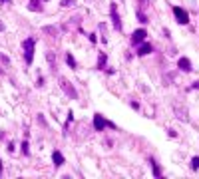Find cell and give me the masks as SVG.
I'll list each match as a JSON object with an SVG mask.
<instances>
[{
	"instance_id": "obj_1",
	"label": "cell",
	"mask_w": 199,
	"mask_h": 179,
	"mask_svg": "<svg viewBox=\"0 0 199 179\" xmlns=\"http://www.w3.org/2000/svg\"><path fill=\"white\" fill-rule=\"evenodd\" d=\"M34 44H36V40H34V38H26V40L22 42V50H24V60H26V64H32Z\"/></svg>"
},
{
	"instance_id": "obj_2",
	"label": "cell",
	"mask_w": 199,
	"mask_h": 179,
	"mask_svg": "<svg viewBox=\"0 0 199 179\" xmlns=\"http://www.w3.org/2000/svg\"><path fill=\"white\" fill-rule=\"evenodd\" d=\"M60 88L64 90V93L70 97V100H78V92H76V88L72 86V84L68 82L66 78H60Z\"/></svg>"
},
{
	"instance_id": "obj_3",
	"label": "cell",
	"mask_w": 199,
	"mask_h": 179,
	"mask_svg": "<svg viewBox=\"0 0 199 179\" xmlns=\"http://www.w3.org/2000/svg\"><path fill=\"white\" fill-rule=\"evenodd\" d=\"M173 112H175V117L179 121H189V113H187V108L181 104H173Z\"/></svg>"
},
{
	"instance_id": "obj_4",
	"label": "cell",
	"mask_w": 199,
	"mask_h": 179,
	"mask_svg": "<svg viewBox=\"0 0 199 179\" xmlns=\"http://www.w3.org/2000/svg\"><path fill=\"white\" fill-rule=\"evenodd\" d=\"M173 16H175V20H177L179 24H187V22H189V14L183 10V8H179V6L173 8Z\"/></svg>"
},
{
	"instance_id": "obj_5",
	"label": "cell",
	"mask_w": 199,
	"mask_h": 179,
	"mask_svg": "<svg viewBox=\"0 0 199 179\" xmlns=\"http://www.w3.org/2000/svg\"><path fill=\"white\" fill-rule=\"evenodd\" d=\"M145 36H147V32H145L143 28L135 30V32L132 34V44H141V42L145 40Z\"/></svg>"
},
{
	"instance_id": "obj_6",
	"label": "cell",
	"mask_w": 199,
	"mask_h": 179,
	"mask_svg": "<svg viewBox=\"0 0 199 179\" xmlns=\"http://www.w3.org/2000/svg\"><path fill=\"white\" fill-rule=\"evenodd\" d=\"M105 125H108V121H105V119L101 117L100 113H96V116H94V129H96V131H104Z\"/></svg>"
},
{
	"instance_id": "obj_7",
	"label": "cell",
	"mask_w": 199,
	"mask_h": 179,
	"mask_svg": "<svg viewBox=\"0 0 199 179\" xmlns=\"http://www.w3.org/2000/svg\"><path fill=\"white\" fill-rule=\"evenodd\" d=\"M149 52H153V46L149 44V42H145V44H139V48H137V56H147Z\"/></svg>"
},
{
	"instance_id": "obj_8",
	"label": "cell",
	"mask_w": 199,
	"mask_h": 179,
	"mask_svg": "<svg viewBox=\"0 0 199 179\" xmlns=\"http://www.w3.org/2000/svg\"><path fill=\"white\" fill-rule=\"evenodd\" d=\"M112 20H113V28L116 30H121V22H120V16H117V10H116V4H112Z\"/></svg>"
},
{
	"instance_id": "obj_9",
	"label": "cell",
	"mask_w": 199,
	"mask_h": 179,
	"mask_svg": "<svg viewBox=\"0 0 199 179\" xmlns=\"http://www.w3.org/2000/svg\"><path fill=\"white\" fill-rule=\"evenodd\" d=\"M177 66H179V70H183V72H191L193 70V68H191V62H189L187 58H179Z\"/></svg>"
},
{
	"instance_id": "obj_10",
	"label": "cell",
	"mask_w": 199,
	"mask_h": 179,
	"mask_svg": "<svg viewBox=\"0 0 199 179\" xmlns=\"http://www.w3.org/2000/svg\"><path fill=\"white\" fill-rule=\"evenodd\" d=\"M52 161H54L56 167H60V165H64V155H62L60 151H54L52 153Z\"/></svg>"
},
{
	"instance_id": "obj_11",
	"label": "cell",
	"mask_w": 199,
	"mask_h": 179,
	"mask_svg": "<svg viewBox=\"0 0 199 179\" xmlns=\"http://www.w3.org/2000/svg\"><path fill=\"white\" fill-rule=\"evenodd\" d=\"M42 32L44 34H50L52 38H58V34H60V30H58L56 26H44L42 28Z\"/></svg>"
},
{
	"instance_id": "obj_12",
	"label": "cell",
	"mask_w": 199,
	"mask_h": 179,
	"mask_svg": "<svg viewBox=\"0 0 199 179\" xmlns=\"http://www.w3.org/2000/svg\"><path fill=\"white\" fill-rule=\"evenodd\" d=\"M28 8H30L32 12H40V10H42V4H40V0H30Z\"/></svg>"
},
{
	"instance_id": "obj_13",
	"label": "cell",
	"mask_w": 199,
	"mask_h": 179,
	"mask_svg": "<svg viewBox=\"0 0 199 179\" xmlns=\"http://www.w3.org/2000/svg\"><path fill=\"white\" fill-rule=\"evenodd\" d=\"M86 137V123H78V139Z\"/></svg>"
},
{
	"instance_id": "obj_14",
	"label": "cell",
	"mask_w": 199,
	"mask_h": 179,
	"mask_svg": "<svg viewBox=\"0 0 199 179\" xmlns=\"http://www.w3.org/2000/svg\"><path fill=\"white\" fill-rule=\"evenodd\" d=\"M105 60H108V56H105L104 52H100V58H98V70H104V66H105Z\"/></svg>"
},
{
	"instance_id": "obj_15",
	"label": "cell",
	"mask_w": 199,
	"mask_h": 179,
	"mask_svg": "<svg viewBox=\"0 0 199 179\" xmlns=\"http://www.w3.org/2000/svg\"><path fill=\"white\" fill-rule=\"evenodd\" d=\"M46 58H48L50 66H52V70H56V58H54V52H48L46 54Z\"/></svg>"
},
{
	"instance_id": "obj_16",
	"label": "cell",
	"mask_w": 199,
	"mask_h": 179,
	"mask_svg": "<svg viewBox=\"0 0 199 179\" xmlns=\"http://www.w3.org/2000/svg\"><path fill=\"white\" fill-rule=\"evenodd\" d=\"M173 82V74H163V86H171Z\"/></svg>"
},
{
	"instance_id": "obj_17",
	"label": "cell",
	"mask_w": 199,
	"mask_h": 179,
	"mask_svg": "<svg viewBox=\"0 0 199 179\" xmlns=\"http://www.w3.org/2000/svg\"><path fill=\"white\" fill-rule=\"evenodd\" d=\"M151 167H153V175L155 177H161V167H159V165H155L153 161H151Z\"/></svg>"
},
{
	"instance_id": "obj_18",
	"label": "cell",
	"mask_w": 199,
	"mask_h": 179,
	"mask_svg": "<svg viewBox=\"0 0 199 179\" xmlns=\"http://www.w3.org/2000/svg\"><path fill=\"white\" fill-rule=\"evenodd\" d=\"M137 20H139L141 24H145V22H147V16L143 14V10H137Z\"/></svg>"
},
{
	"instance_id": "obj_19",
	"label": "cell",
	"mask_w": 199,
	"mask_h": 179,
	"mask_svg": "<svg viewBox=\"0 0 199 179\" xmlns=\"http://www.w3.org/2000/svg\"><path fill=\"white\" fill-rule=\"evenodd\" d=\"M66 62H68V66H70V68H76V60L72 58V54H68V56H66Z\"/></svg>"
},
{
	"instance_id": "obj_20",
	"label": "cell",
	"mask_w": 199,
	"mask_h": 179,
	"mask_svg": "<svg viewBox=\"0 0 199 179\" xmlns=\"http://www.w3.org/2000/svg\"><path fill=\"white\" fill-rule=\"evenodd\" d=\"M137 4H139V10H145L149 6V0H137Z\"/></svg>"
},
{
	"instance_id": "obj_21",
	"label": "cell",
	"mask_w": 199,
	"mask_h": 179,
	"mask_svg": "<svg viewBox=\"0 0 199 179\" xmlns=\"http://www.w3.org/2000/svg\"><path fill=\"white\" fill-rule=\"evenodd\" d=\"M74 0H62V2H60V6H64V8H70V6H74Z\"/></svg>"
},
{
	"instance_id": "obj_22",
	"label": "cell",
	"mask_w": 199,
	"mask_h": 179,
	"mask_svg": "<svg viewBox=\"0 0 199 179\" xmlns=\"http://www.w3.org/2000/svg\"><path fill=\"white\" fill-rule=\"evenodd\" d=\"M20 147H22V153H24V155H28V153H30V149H28V141H22V145H20Z\"/></svg>"
},
{
	"instance_id": "obj_23",
	"label": "cell",
	"mask_w": 199,
	"mask_h": 179,
	"mask_svg": "<svg viewBox=\"0 0 199 179\" xmlns=\"http://www.w3.org/2000/svg\"><path fill=\"white\" fill-rule=\"evenodd\" d=\"M191 169H199V157H193L191 159Z\"/></svg>"
},
{
	"instance_id": "obj_24",
	"label": "cell",
	"mask_w": 199,
	"mask_h": 179,
	"mask_svg": "<svg viewBox=\"0 0 199 179\" xmlns=\"http://www.w3.org/2000/svg\"><path fill=\"white\" fill-rule=\"evenodd\" d=\"M36 86H38V88L44 86V78H38V80H36Z\"/></svg>"
},
{
	"instance_id": "obj_25",
	"label": "cell",
	"mask_w": 199,
	"mask_h": 179,
	"mask_svg": "<svg viewBox=\"0 0 199 179\" xmlns=\"http://www.w3.org/2000/svg\"><path fill=\"white\" fill-rule=\"evenodd\" d=\"M167 133H169V137H177V131L175 129H167Z\"/></svg>"
},
{
	"instance_id": "obj_26",
	"label": "cell",
	"mask_w": 199,
	"mask_h": 179,
	"mask_svg": "<svg viewBox=\"0 0 199 179\" xmlns=\"http://www.w3.org/2000/svg\"><path fill=\"white\" fill-rule=\"evenodd\" d=\"M38 123H42V125H46V119H44V116H42V113H40V116H38Z\"/></svg>"
},
{
	"instance_id": "obj_27",
	"label": "cell",
	"mask_w": 199,
	"mask_h": 179,
	"mask_svg": "<svg viewBox=\"0 0 199 179\" xmlns=\"http://www.w3.org/2000/svg\"><path fill=\"white\" fill-rule=\"evenodd\" d=\"M0 62H2V64H6V66H8V58H6V56H2V54H0Z\"/></svg>"
},
{
	"instance_id": "obj_28",
	"label": "cell",
	"mask_w": 199,
	"mask_h": 179,
	"mask_svg": "<svg viewBox=\"0 0 199 179\" xmlns=\"http://www.w3.org/2000/svg\"><path fill=\"white\" fill-rule=\"evenodd\" d=\"M191 90H199V82H193L191 84Z\"/></svg>"
},
{
	"instance_id": "obj_29",
	"label": "cell",
	"mask_w": 199,
	"mask_h": 179,
	"mask_svg": "<svg viewBox=\"0 0 199 179\" xmlns=\"http://www.w3.org/2000/svg\"><path fill=\"white\" fill-rule=\"evenodd\" d=\"M2 30H4V24H2V22H0V32H2Z\"/></svg>"
},
{
	"instance_id": "obj_30",
	"label": "cell",
	"mask_w": 199,
	"mask_h": 179,
	"mask_svg": "<svg viewBox=\"0 0 199 179\" xmlns=\"http://www.w3.org/2000/svg\"><path fill=\"white\" fill-rule=\"evenodd\" d=\"M0 2H10V0H0Z\"/></svg>"
}]
</instances>
